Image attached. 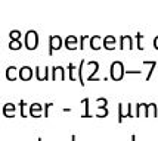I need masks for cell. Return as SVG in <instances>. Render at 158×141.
<instances>
[{
  "instance_id": "3",
  "label": "cell",
  "mask_w": 158,
  "mask_h": 141,
  "mask_svg": "<svg viewBox=\"0 0 158 141\" xmlns=\"http://www.w3.org/2000/svg\"><path fill=\"white\" fill-rule=\"evenodd\" d=\"M124 118H135L131 103H127V104L118 103V123H121L124 121Z\"/></svg>"
},
{
  "instance_id": "9",
  "label": "cell",
  "mask_w": 158,
  "mask_h": 141,
  "mask_svg": "<svg viewBox=\"0 0 158 141\" xmlns=\"http://www.w3.org/2000/svg\"><path fill=\"white\" fill-rule=\"evenodd\" d=\"M64 44H65V49H67V50H76V49H78L77 44H80V40H78L77 35H68V37L64 40Z\"/></svg>"
},
{
  "instance_id": "4",
  "label": "cell",
  "mask_w": 158,
  "mask_h": 141,
  "mask_svg": "<svg viewBox=\"0 0 158 141\" xmlns=\"http://www.w3.org/2000/svg\"><path fill=\"white\" fill-rule=\"evenodd\" d=\"M59 49H62V37L61 35H50L49 37V56H52Z\"/></svg>"
},
{
  "instance_id": "7",
  "label": "cell",
  "mask_w": 158,
  "mask_h": 141,
  "mask_svg": "<svg viewBox=\"0 0 158 141\" xmlns=\"http://www.w3.org/2000/svg\"><path fill=\"white\" fill-rule=\"evenodd\" d=\"M34 72H35V78L39 81H49L50 80V68L49 66H44L41 69L40 66H35L34 68Z\"/></svg>"
},
{
  "instance_id": "6",
  "label": "cell",
  "mask_w": 158,
  "mask_h": 141,
  "mask_svg": "<svg viewBox=\"0 0 158 141\" xmlns=\"http://www.w3.org/2000/svg\"><path fill=\"white\" fill-rule=\"evenodd\" d=\"M50 80L52 81H65V68L64 66H52L50 68Z\"/></svg>"
},
{
  "instance_id": "23",
  "label": "cell",
  "mask_w": 158,
  "mask_h": 141,
  "mask_svg": "<svg viewBox=\"0 0 158 141\" xmlns=\"http://www.w3.org/2000/svg\"><path fill=\"white\" fill-rule=\"evenodd\" d=\"M96 108L98 110L99 109H106V106H108V100L105 99V97H99V99H96Z\"/></svg>"
},
{
  "instance_id": "24",
  "label": "cell",
  "mask_w": 158,
  "mask_h": 141,
  "mask_svg": "<svg viewBox=\"0 0 158 141\" xmlns=\"http://www.w3.org/2000/svg\"><path fill=\"white\" fill-rule=\"evenodd\" d=\"M25 108H27V101H25V100H19V115H21V118H27Z\"/></svg>"
},
{
  "instance_id": "14",
  "label": "cell",
  "mask_w": 158,
  "mask_h": 141,
  "mask_svg": "<svg viewBox=\"0 0 158 141\" xmlns=\"http://www.w3.org/2000/svg\"><path fill=\"white\" fill-rule=\"evenodd\" d=\"M15 110H16V106H15L14 103H6L3 106V116L10 119V118L15 116Z\"/></svg>"
},
{
  "instance_id": "15",
  "label": "cell",
  "mask_w": 158,
  "mask_h": 141,
  "mask_svg": "<svg viewBox=\"0 0 158 141\" xmlns=\"http://www.w3.org/2000/svg\"><path fill=\"white\" fill-rule=\"evenodd\" d=\"M115 37L114 35H106L103 37V49L106 50H114L115 49Z\"/></svg>"
},
{
  "instance_id": "32",
  "label": "cell",
  "mask_w": 158,
  "mask_h": 141,
  "mask_svg": "<svg viewBox=\"0 0 158 141\" xmlns=\"http://www.w3.org/2000/svg\"><path fill=\"white\" fill-rule=\"evenodd\" d=\"M69 141H76V135H73V137H71V140Z\"/></svg>"
},
{
  "instance_id": "30",
  "label": "cell",
  "mask_w": 158,
  "mask_h": 141,
  "mask_svg": "<svg viewBox=\"0 0 158 141\" xmlns=\"http://www.w3.org/2000/svg\"><path fill=\"white\" fill-rule=\"evenodd\" d=\"M154 49H155V50H158V35L154 38Z\"/></svg>"
},
{
  "instance_id": "8",
  "label": "cell",
  "mask_w": 158,
  "mask_h": 141,
  "mask_svg": "<svg viewBox=\"0 0 158 141\" xmlns=\"http://www.w3.org/2000/svg\"><path fill=\"white\" fill-rule=\"evenodd\" d=\"M34 75V69L31 66H21L19 68V80L21 81H30Z\"/></svg>"
},
{
  "instance_id": "33",
  "label": "cell",
  "mask_w": 158,
  "mask_h": 141,
  "mask_svg": "<svg viewBox=\"0 0 158 141\" xmlns=\"http://www.w3.org/2000/svg\"><path fill=\"white\" fill-rule=\"evenodd\" d=\"M37 141H43V138H41V137H39V138H37Z\"/></svg>"
},
{
  "instance_id": "5",
  "label": "cell",
  "mask_w": 158,
  "mask_h": 141,
  "mask_svg": "<svg viewBox=\"0 0 158 141\" xmlns=\"http://www.w3.org/2000/svg\"><path fill=\"white\" fill-rule=\"evenodd\" d=\"M87 66L92 68V71L89 72V75H87V78L86 80L89 81V82H99V78H96V74H98V71H99V68H101V65H99V62L96 61H90L86 63Z\"/></svg>"
},
{
  "instance_id": "2",
  "label": "cell",
  "mask_w": 158,
  "mask_h": 141,
  "mask_svg": "<svg viewBox=\"0 0 158 141\" xmlns=\"http://www.w3.org/2000/svg\"><path fill=\"white\" fill-rule=\"evenodd\" d=\"M24 46L27 47L30 52H33V50L37 49V46H39V33L35 29H28L27 33H25Z\"/></svg>"
},
{
  "instance_id": "19",
  "label": "cell",
  "mask_w": 158,
  "mask_h": 141,
  "mask_svg": "<svg viewBox=\"0 0 158 141\" xmlns=\"http://www.w3.org/2000/svg\"><path fill=\"white\" fill-rule=\"evenodd\" d=\"M143 65H148V66H149L148 75H146V78H145L146 81H149L152 74H154V71H155V68H157V61H143Z\"/></svg>"
},
{
  "instance_id": "31",
  "label": "cell",
  "mask_w": 158,
  "mask_h": 141,
  "mask_svg": "<svg viewBox=\"0 0 158 141\" xmlns=\"http://www.w3.org/2000/svg\"><path fill=\"white\" fill-rule=\"evenodd\" d=\"M136 140H138V138H136V135L133 134V135H131V140L130 141H136Z\"/></svg>"
},
{
  "instance_id": "17",
  "label": "cell",
  "mask_w": 158,
  "mask_h": 141,
  "mask_svg": "<svg viewBox=\"0 0 158 141\" xmlns=\"http://www.w3.org/2000/svg\"><path fill=\"white\" fill-rule=\"evenodd\" d=\"M146 108H148L146 103H138V104H136V113H135V118H142V116L146 118Z\"/></svg>"
},
{
  "instance_id": "26",
  "label": "cell",
  "mask_w": 158,
  "mask_h": 141,
  "mask_svg": "<svg viewBox=\"0 0 158 141\" xmlns=\"http://www.w3.org/2000/svg\"><path fill=\"white\" fill-rule=\"evenodd\" d=\"M108 113H110V112H108V108L106 109H99V110L96 112V115H95V118H106Z\"/></svg>"
},
{
  "instance_id": "11",
  "label": "cell",
  "mask_w": 158,
  "mask_h": 141,
  "mask_svg": "<svg viewBox=\"0 0 158 141\" xmlns=\"http://www.w3.org/2000/svg\"><path fill=\"white\" fill-rule=\"evenodd\" d=\"M5 75H6L7 81H16L18 78H19V69H18L16 66H7Z\"/></svg>"
},
{
  "instance_id": "29",
  "label": "cell",
  "mask_w": 158,
  "mask_h": 141,
  "mask_svg": "<svg viewBox=\"0 0 158 141\" xmlns=\"http://www.w3.org/2000/svg\"><path fill=\"white\" fill-rule=\"evenodd\" d=\"M86 40H90L89 35H81V37H80V44H78V49H80V50H84V43H86Z\"/></svg>"
},
{
  "instance_id": "10",
  "label": "cell",
  "mask_w": 158,
  "mask_h": 141,
  "mask_svg": "<svg viewBox=\"0 0 158 141\" xmlns=\"http://www.w3.org/2000/svg\"><path fill=\"white\" fill-rule=\"evenodd\" d=\"M28 113L31 118H41V113H43V104L40 103H33L30 108H28Z\"/></svg>"
},
{
  "instance_id": "16",
  "label": "cell",
  "mask_w": 158,
  "mask_h": 141,
  "mask_svg": "<svg viewBox=\"0 0 158 141\" xmlns=\"http://www.w3.org/2000/svg\"><path fill=\"white\" fill-rule=\"evenodd\" d=\"M86 63L87 62L84 61V59H81L80 61V65H78V68H77V74H78V82H80V85L81 87H84V76H83V69H84V66H86Z\"/></svg>"
},
{
  "instance_id": "27",
  "label": "cell",
  "mask_w": 158,
  "mask_h": 141,
  "mask_svg": "<svg viewBox=\"0 0 158 141\" xmlns=\"http://www.w3.org/2000/svg\"><path fill=\"white\" fill-rule=\"evenodd\" d=\"M53 106V103L50 101V103H46V104H43V116L44 118H49V109Z\"/></svg>"
},
{
  "instance_id": "13",
  "label": "cell",
  "mask_w": 158,
  "mask_h": 141,
  "mask_svg": "<svg viewBox=\"0 0 158 141\" xmlns=\"http://www.w3.org/2000/svg\"><path fill=\"white\" fill-rule=\"evenodd\" d=\"M103 47V38L101 35H92L90 37V49L92 50H99Z\"/></svg>"
},
{
  "instance_id": "20",
  "label": "cell",
  "mask_w": 158,
  "mask_h": 141,
  "mask_svg": "<svg viewBox=\"0 0 158 141\" xmlns=\"http://www.w3.org/2000/svg\"><path fill=\"white\" fill-rule=\"evenodd\" d=\"M7 47H9V50H12V52H18V50L22 49V43H21V40H10L9 44H7Z\"/></svg>"
},
{
  "instance_id": "28",
  "label": "cell",
  "mask_w": 158,
  "mask_h": 141,
  "mask_svg": "<svg viewBox=\"0 0 158 141\" xmlns=\"http://www.w3.org/2000/svg\"><path fill=\"white\" fill-rule=\"evenodd\" d=\"M142 38H143L142 33H138V34H136V43H138V50H143V46H142Z\"/></svg>"
},
{
  "instance_id": "21",
  "label": "cell",
  "mask_w": 158,
  "mask_h": 141,
  "mask_svg": "<svg viewBox=\"0 0 158 141\" xmlns=\"http://www.w3.org/2000/svg\"><path fill=\"white\" fill-rule=\"evenodd\" d=\"M81 103L84 104V113H83V116L81 118H92V115H90V100L86 97V99H83L81 100Z\"/></svg>"
},
{
  "instance_id": "18",
  "label": "cell",
  "mask_w": 158,
  "mask_h": 141,
  "mask_svg": "<svg viewBox=\"0 0 158 141\" xmlns=\"http://www.w3.org/2000/svg\"><path fill=\"white\" fill-rule=\"evenodd\" d=\"M158 116V108L155 103H149L146 108V118H157Z\"/></svg>"
},
{
  "instance_id": "25",
  "label": "cell",
  "mask_w": 158,
  "mask_h": 141,
  "mask_svg": "<svg viewBox=\"0 0 158 141\" xmlns=\"http://www.w3.org/2000/svg\"><path fill=\"white\" fill-rule=\"evenodd\" d=\"M21 35H22V34H21L19 29H12V31L9 33V38H10V40H21Z\"/></svg>"
},
{
  "instance_id": "1",
  "label": "cell",
  "mask_w": 158,
  "mask_h": 141,
  "mask_svg": "<svg viewBox=\"0 0 158 141\" xmlns=\"http://www.w3.org/2000/svg\"><path fill=\"white\" fill-rule=\"evenodd\" d=\"M126 75V68L121 61H114L110 66V76L112 81H121Z\"/></svg>"
},
{
  "instance_id": "12",
  "label": "cell",
  "mask_w": 158,
  "mask_h": 141,
  "mask_svg": "<svg viewBox=\"0 0 158 141\" xmlns=\"http://www.w3.org/2000/svg\"><path fill=\"white\" fill-rule=\"evenodd\" d=\"M120 49L121 50H133V38L130 35H121L120 38Z\"/></svg>"
},
{
  "instance_id": "22",
  "label": "cell",
  "mask_w": 158,
  "mask_h": 141,
  "mask_svg": "<svg viewBox=\"0 0 158 141\" xmlns=\"http://www.w3.org/2000/svg\"><path fill=\"white\" fill-rule=\"evenodd\" d=\"M76 71L77 68L74 66V63H69L68 65V72H69V81H77L78 78L76 76Z\"/></svg>"
}]
</instances>
